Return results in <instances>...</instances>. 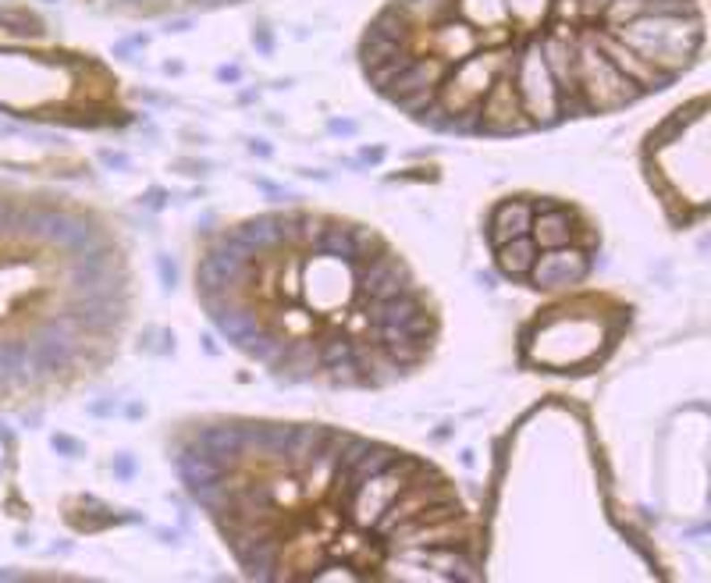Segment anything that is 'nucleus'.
<instances>
[{"label":"nucleus","mask_w":711,"mask_h":583,"mask_svg":"<svg viewBox=\"0 0 711 583\" xmlns=\"http://www.w3.org/2000/svg\"><path fill=\"white\" fill-rule=\"evenodd\" d=\"M612 36L669 79L683 72L705 43L701 14H637L626 25H615Z\"/></svg>","instance_id":"nucleus-1"},{"label":"nucleus","mask_w":711,"mask_h":583,"mask_svg":"<svg viewBox=\"0 0 711 583\" xmlns=\"http://www.w3.org/2000/svg\"><path fill=\"white\" fill-rule=\"evenodd\" d=\"M576 97L583 111H615L640 97V89L615 72V64L597 50L594 36H583L576 46Z\"/></svg>","instance_id":"nucleus-2"},{"label":"nucleus","mask_w":711,"mask_h":583,"mask_svg":"<svg viewBox=\"0 0 711 583\" xmlns=\"http://www.w3.org/2000/svg\"><path fill=\"white\" fill-rule=\"evenodd\" d=\"M509 68V54H495V50H484V54H470L466 61L452 64L444 82L437 86V111L455 118V114H466V111H477L480 100L487 97V89L495 86V79Z\"/></svg>","instance_id":"nucleus-3"},{"label":"nucleus","mask_w":711,"mask_h":583,"mask_svg":"<svg viewBox=\"0 0 711 583\" xmlns=\"http://www.w3.org/2000/svg\"><path fill=\"white\" fill-rule=\"evenodd\" d=\"M512 86L520 93V107L530 125H552L559 118V86L545 64L541 43H530L512 61Z\"/></svg>","instance_id":"nucleus-4"},{"label":"nucleus","mask_w":711,"mask_h":583,"mask_svg":"<svg viewBox=\"0 0 711 583\" xmlns=\"http://www.w3.org/2000/svg\"><path fill=\"white\" fill-rule=\"evenodd\" d=\"M424 473V466L417 462V459H395L388 469H381V473H374L370 480H363L352 494H349V520L360 527V530H370L377 520H381V512L399 498V491L413 480V477H420Z\"/></svg>","instance_id":"nucleus-5"},{"label":"nucleus","mask_w":711,"mask_h":583,"mask_svg":"<svg viewBox=\"0 0 711 583\" xmlns=\"http://www.w3.org/2000/svg\"><path fill=\"white\" fill-rule=\"evenodd\" d=\"M477 114H480V129H484V132L505 136V132H527V129H530V122H527L523 107H520V93H516V86H512V61H509V68L495 79V86H491L487 97L480 100Z\"/></svg>","instance_id":"nucleus-6"},{"label":"nucleus","mask_w":711,"mask_h":583,"mask_svg":"<svg viewBox=\"0 0 711 583\" xmlns=\"http://www.w3.org/2000/svg\"><path fill=\"white\" fill-rule=\"evenodd\" d=\"M452 494H448V487L434 477V480H420V477H413L402 491H399V498L381 512V520L374 523V530H381V534H392L399 523H406V520H413L417 512H424L430 505H437V502H448Z\"/></svg>","instance_id":"nucleus-7"},{"label":"nucleus","mask_w":711,"mask_h":583,"mask_svg":"<svg viewBox=\"0 0 711 583\" xmlns=\"http://www.w3.org/2000/svg\"><path fill=\"white\" fill-rule=\"evenodd\" d=\"M587 271H590V264H587V257L580 249L559 246V249H541L537 253V260L530 267V278H534L537 289L555 292V289H569V285H580L587 278Z\"/></svg>","instance_id":"nucleus-8"},{"label":"nucleus","mask_w":711,"mask_h":583,"mask_svg":"<svg viewBox=\"0 0 711 583\" xmlns=\"http://www.w3.org/2000/svg\"><path fill=\"white\" fill-rule=\"evenodd\" d=\"M246 275H250V260H242V257H235L232 249L217 246V249L207 253V260L199 264V271H196V289H199V295H224V292L235 289L239 282H246Z\"/></svg>","instance_id":"nucleus-9"},{"label":"nucleus","mask_w":711,"mask_h":583,"mask_svg":"<svg viewBox=\"0 0 711 583\" xmlns=\"http://www.w3.org/2000/svg\"><path fill=\"white\" fill-rule=\"evenodd\" d=\"M448 68H452V64H444L441 57H413V61L388 82L385 93H388L395 104H402V100H410V97H420V93H437V86L444 82Z\"/></svg>","instance_id":"nucleus-10"},{"label":"nucleus","mask_w":711,"mask_h":583,"mask_svg":"<svg viewBox=\"0 0 711 583\" xmlns=\"http://www.w3.org/2000/svg\"><path fill=\"white\" fill-rule=\"evenodd\" d=\"M594 43H597V50L615 64V72L619 75H626L640 93L644 89H662L665 82H669V75H662L658 68H651L648 61H640L626 43H619L612 32H601V36H594Z\"/></svg>","instance_id":"nucleus-11"},{"label":"nucleus","mask_w":711,"mask_h":583,"mask_svg":"<svg viewBox=\"0 0 711 583\" xmlns=\"http://www.w3.org/2000/svg\"><path fill=\"white\" fill-rule=\"evenodd\" d=\"M360 292L367 299L381 302V299H395L402 292H413V285H410V275H406L402 260L392 257V253H381V257L370 260V267L360 271Z\"/></svg>","instance_id":"nucleus-12"},{"label":"nucleus","mask_w":711,"mask_h":583,"mask_svg":"<svg viewBox=\"0 0 711 583\" xmlns=\"http://www.w3.org/2000/svg\"><path fill=\"white\" fill-rule=\"evenodd\" d=\"M430 32H434V57H441L444 64H459V61H466L470 54H477L480 36H477L473 25H462V21H452V18H448V21L434 25Z\"/></svg>","instance_id":"nucleus-13"},{"label":"nucleus","mask_w":711,"mask_h":583,"mask_svg":"<svg viewBox=\"0 0 711 583\" xmlns=\"http://www.w3.org/2000/svg\"><path fill=\"white\" fill-rule=\"evenodd\" d=\"M196 448L210 462H217L221 469H232L239 462V455L246 452V435H242V427H232V424H224V427H203L199 437H196Z\"/></svg>","instance_id":"nucleus-14"},{"label":"nucleus","mask_w":711,"mask_h":583,"mask_svg":"<svg viewBox=\"0 0 711 583\" xmlns=\"http://www.w3.org/2000/svg\"><path fill=\"white\" fill-rule=\"evenodd\" d=\"M43 239L57 242V246H61V249H68V253H82V249H89V246L97 242V228H93L89 221H82V217H72V214L50 210Z\"/></svg>","instance_id":"nucleus-15"},{"label":"nucleus","mask_w":711,"mask_h":583,"mask_svg":"<svg viewBox=\"0 0 711 583\" xmlns=\"http://www.w3.org/2000/svg\"><path fill=\"white\" fill-rule=\"evenodd\" d=\"M72 356H75V345H72V338H61V334H54L50 327H47V331H43L36 342H29V359H32V370H36V377L68 370Z\"/></svg>","instance_id":"nucleus-16"},{"label":"nucleus","mask_w":711,"mask_h":583,"mask_svg":"<svg viewBox=\"0 0 711 583\" xmlns=\"http://www.w3.org/2000/svg\"><path fill=\"white\" fill-rule=\"evenodd\" d=\"M395 459H399V452H392V448H381V444H370V452H367L360 462H352L345 473H338V477H334V498L349 502V494H352V491H356L363 480H370L374 473L388 469Z\"/></svg>","instance_id":"nucleus-17"},{"label":"nucleus","mask_w":711,"mask_h":583,"mask_svg":"<svg viewBox=\"0 0 711 583\" xmlns=\"http://www.w3.org/2000/svg\"><path fill=\"white\" fill-rule=\"evenodd\" d=\"M530 224H534V207L527 199H509L495 210L491 217V242L502 246L509 239H520V235H530Z\"/></svg>","instance_id":"nucleus-18"},{"label":"nucleus","mask_w":711,"mask_h":583,"mask_svg":"<svg viewBox=\"0 0 711 583\" xmlns=\"http://www.w3.org/2000/svg\"><path fill=\"white\" fill-rule=\"evenodd\" d=\"M459 14L473 25L491 32V39H505V21H509V4L505 0H455Z\"/></svg>","instance_id":"nucleus-19"},{"label":"nucleus","mask_w":711,"mask_h":583,"mask_svg":"<svg viewBox=\"0 0 711 583\" xmlns=\"http://www.w3.org/2000/svg\"><path fill=\"white\" fill-rule=\"evenodd\" d=\"M537 253H541V249L534 246V239H530V235H520V239H509V242H502V246L495 249V264H498V271H502L505 278H523V275H530Z\"/></svg>","instance_id":"nucleus-20"},{"label":"nucleus","mask_w":711,"mask_h":583,"mask_svg":"<svg viewBox=\"0 0 711 583\" xmlns=\"http://www.w3.org/2000/svg\"><path fill=\"white\" fill-rule=\"evenodd\" d=\"M569 235H572V221H569L566 210H541L534 214V224H530V239L537 249H559V246H569Z\"/></svg>","instance_id":"nucleus-21"},{"label":"nucleus","mask_w":711,"mask_h":583,"mask_svg":"<svg viewBox=\"0 0 711 583\" xmlns=\"http://www.w3.org/2000/svg\"><path fill=\"white\" fill-rule=\"evenodd\" d=\"M462 541V516H452V520H437V523H427V527H417L402 537H395V545L402 548H441V545H459Z\"/></svg>","instance_id":"nucleus-22"},{"label":"nucleus","mask_w":711,"mask_h":583,"mask_svg":"<svg viewBox=\"0 0 711 583\" xmlns=\"http://www.w3.org/2000/svg\"><path fill=\"white\" fill-rule=\"evenodd\" d=\"M420 313H424L420 299H417L413 292H402V295H395V299L374 302L370 313H367V320L377 324V327H395V324H410V320L420 317Z\"/></svg>","instance_id":"nucleus-23"},{"label":"nucleus","mask_w":711,"mask_h":583,"mask_svg":"<svg viewBox=\"0 0 711 583\" xmlns=\"http://www.w3.org/2000/svg\"><path fill=\"white\" fill-rule=\"evenodd\" d=\"M68 320L75 327H86V331H104V327H114L122 320V306H114V299H93L86 295V302H79Z\"/></svg>","instance_id":"nucleus-24"},{"label":"nucleus","mask_w":711,"mask_h":583,"mask_svg":"<svg viewBox=\"0 0 711 583\" xmlns=\"http://www.w3.org/2000/svg\"><path fill=\"white\" fill-rule=\"evenodd\" d=\"M395 7L413 29H434L455 14V0H395Z\"/></svg>","instance_id":"nucleus-25"},{"label":"nucleus","mask_w":711,"mask_h":583,"mask_svg":"<svg viewBox=\"0 0 711 583\" xmlns=\"http://www.w3.org/2000/svg\"><path fill=\"white\" fill-rule=\"evenodd\" d=\"M239 232H242V239L253 246V253H257V257H260V253L278 249V246L284 242L282 217H275V214H260V217H253V221L239 224Z\"/></svg>","instance_id":"nucleus-26"},{"label":"nucleus","mask_w":711,"mask_h":583,"mask_svg":"<svg viewBox=\"0 0 711 583\" xmlns=\"http://www.w3.org/2000/svg\"><path fill=\"white\" fill-rule=\"evenodd\" d=\"M324 444H327V431H320V427H295L288 448H284V459H288L295 469H306V466L324 452Z\"/></svg>","instance_id":"nucleus-27"},{"label":"nucleus","mask_w":711,"mask_h":583,"mask_svg":"<svg viewBox=\"0 0 711 583\" xmlns=\"http://www.w3.org/2000/svg\"><path fill=\"white\" fill-rule=\"evenodd\" d=\"M178 473L185 480V487H203V484H217L224 480V469L217 462H210L199 448H189L178 455Z\"/></svg>","instance_id":"nucleus-28"},{"label":"nucleus","mask_w":711,"mask_h":583,"mask_svg":"<svg viewBox=\"0 0 711 583\" xmlns=\"http://www.w3.org/2000/svg\"><path fill=\"white\" fill-rule=\"evenodd\" d=\"M278 555H282V541L275 537V534H267V537H260L239 562L246 566V573L250 577H257V580H271L275 577V570H278Z\"/></svg>","instance_id":"nucleus-29"},{"label":"nucleus","mask_w":711,"mask_h":583,"mask_svg":"<svg viewBox=\"0 0 711 583\" xmlns=\"http://www.w3.org/2000/svg\"><path fill=\"white\" fill-rule=\"evenodd\" d=\"M317 253L327 257V260H342V264H356L360 253H356V239H352V228H342V224H331L317 235Z\"/></svg>","instance_id":"nucleus-30"},{"label":"nucleus","mask_w":711,"mask_h":583,"mask_svg":"<svg viewBox=\"0 0 711 583\" xmlns=\"http://www.w3.org/2000/svg\"><path fill=\"white\" fill-rule=\"evenodd\" d=\"M420 562H427V566H434V570H441L448 580H473V566H470V559L466 555H459L455 548H430V552H424V555H417Z\"/></svg>","instance_id":"nucleus-31"},{"label":"nucleus","mask_w":711,"mask_h":583,"mask_svg":"<svg viewBox=\"0 0 711 583\" xmlns=\"http://www.w3.org/2000/svg\"><path fill=\"white\" fill-rule=\"evenodd\" d=\"M509 4V18L523 21L527 29L541 25V18L548 14V0H505Z\"/></svg>","instance_id":"nucleus-32"},{"label":"nucleus","mask_w":711,"mask_h":583,"mask_svg":"<svg viewBox=\"0 0 711 583\" xmlns=\"http://www.w3.org/2000/svg\"><path fill=\"white\" fill-rule=\"evenodd\" d=\"M0 25H7V32H14V36H43V25L36 18H29V14H7V11H0Z\"/></svg>","instance_id":"nucleus-33"},{"label":"nucleus","mask_w":711,"mask_h":583,"mask_svg":"<svg viewBox=\"0 0 711 583\" xmlns=\"http://www.w3.org/2000/svg\"><path fill=\"white\" fill-rule=\"evenodd\" d=\"M157 267H160L164 289H174V285H178V267H174V260H171V257H157Z\"/></svg>","instance_id":"nucleus-34"},{"label":"nucleus","mask_w":711,"mask_h":583,"mask_svg":"<svg viewBox=\"0 0 711 583\" xmlns=\"http://www.w3.org/2000/svg\"><path fill=\"white\" fill-rule=\"evenodd\" d=\"M50 444H54V452H61V455H82V444L75 441V437H68V435H54L50 437Z\"/></svg>","instance_id":"nucleus-35"},{"label":"nucleus","mask_w":711,"mask_h":583,"mask_svg":"<svg viewBox=\"0 0 711 583\" xmlns=\"http://www.w3.org/2000/svg\"><path fill=\"white\" fill-rule=\"evenodd\" d=\"M100 160H104L111 171H129V167H132V160H129L125 153H114V149H100Z\"/></svg>","instance_id":"nucleus-36"},{"label":"nucleus","mask_w":711,"mask_h":583,"mask_svg":"<svg viewBox=\"0 0 711 583\" xmlns=\"http://www.w3.org/2000/svg\"><path fill=\"white\" fill-rule=\"evenodd\" d=\"M253 46H260V54H271L275 50V39H271V32L260 25V29H253Z\"/></svg>","instance_id":"nucleus-37"},{"label":"nucleus","mask_w":711,"mask_h":583,"mask_svg":"<svg viewBox=\"0 0 711 583\" xmlns=\"http://www.w3.org/2000/svg\"><path fill=\"white\" fill-rule=\"evenodd\" d=\"M114 473H118V477H132V473H136V462H132V455H129V452L114 455Z\"/></svg>","instance_id":"nucleus-38"},{"label":"nucleus","mask_w":711,"mask_h":583,"mask_svg":"<svg viewBox=\"0 0 711 583\" xmlns=\"http://www.w3.org/2000/svg\"><path fill=\"white\" fill-rule=\"evenodd\" d=\"M14 217H18V210H14V207H7V203H0V235L14 232Z\"/></svg>","instance_id":"nucleus-39"},{"label":"nucleus","mask_w":711,"mask_h":583,"mask_svg":"<svg viewBox=\"0 0 711 583\" xmlns=\"http://www.w3.org/2000/svg\"><path fill=\"white\" fill-rule=\"evenodd\" d=\"M142 203H146V207H153V210H160V207L167 203V192H164V189H149Z\"/></svg>","instance_id":"nucleus-40"},{"label":"nucleus","mask_w":711,"mask_h":583,"mask_svg":"<svg viewBox=\"0 0 711 583\" xmlns=\"http://www.w3.org/2000/svg\"><path fill=\"white\" fill-rule=\"evenodd\" d=\"M189 29H192V21H189V18H174V21H167V25H164V32H189Z\"/></svg>","instance_id":"nucleus-41"},{"label":"nucleus","mask_w":711,"mask_h":583,"mask_svg":"<svg viewBox=\"0 0 711 583\" xmlns=\"http://www.w3.org/2000/svg\"><path fill=\"white\" fill-rule=\"evenodd\" d=\"M239 75H242L239 68H221V72H217V79H221V82H239Z\"/></svg>","instance_id":"nucleus-42"},{"label":"nucleus","mask_w":711,"mask_h":583,"mask_svg":"<svg viewBox=\"0 0 711 583\" xmlns=\"http://www.w3.org/2000/svg\"><path fill=\"white\" fill-rule=\"evenodd\" d=\"M331 132H345V136H352V132H356V125H352V122H331Z\"/></svg>","instance_id":"nucleus-43"},{"label":"nucleus","mask_w":711,"mask_h":583,"mask_svg":"<svg viewBox=\"0 0 711 583\" xmlns=\"http://www.w3.org/2000/svg\"><path fill=\"white\" fill-rule=\"evenodd\" d=\"M250 149H253L257 156H271V146L264 143V139H253V143H250Z\"/></svg>","instance_id":"nucleus-44"},{"label":"nucleus","mask_w":711,"mask_h":583,"mask_svg":"<svg viewBox=\"0 0 711 583\" xmlns=\"http://www.w3.org/2000/svg\"><path fill=\"white\" fill-rule=\"evenodd\" d=\"M89 413H97V417H104V413H111V402H97Z\"/></svg>","instance_id":"nucleus-45"},{"label":"nucleus","mask_w":711,"mask_h":583,"mask_svg":"<svg viewBox=\"0 0 711 583\" xmlns=\"http://www.w3.org/2000/svg\"><path fill=\"white\" fill-rule=\"evenodd\" d=\"M0 580H21L14 570H0Z\"/></svg>","instance_id":"nucleus-46"},{"label":"nucleus","mask_w":711,"mask_h":583,"mask_svg":"<svg viewBox=\"0 0 711 583\" xmlns=\"http://www.w3.org/2000/svg\"><path fill=\"white\" fill-rule=\"evenodd\" d=\"M0 437H4V441H11V431H7V424H4V420H0Z\"/></svg>","instance_id":"nucleus-47"},{"label":"nucleus","mask_w":711,"mask_h":583,"mask_svg":"<svg viewBox=\"0 0 711 583\" xmlns=\"http://www.w3.org/2000/svg\"><path fill=\"white\" fill-rule=\"evenodd\" d=\"M47 4H57V0H47Z\"/></svg>","instance_id":"nucleus-48"}]
</instances>
